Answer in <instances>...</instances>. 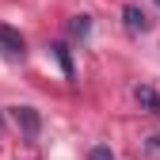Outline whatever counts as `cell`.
I'll return each instance as SVG.
<instances>
[{
    "label": "cell",
    "mask_w": 160,
    "mask_h": 160,
    "mask_svg": "<svg viewBox=\"0 0 160 160\" xmlns=\"http://www.w3.org/2000/svg\"><path fill=\"white\" fill-rule=\"evenodd\" d=\"M156 4H160V0H156Z\"/></svg>",
    "instance_id": "cell-9"
},
{
    "label": "cell",
    "mask_w": 160,
    "mask_h": 160,
    "mask_svg": "<svg viewBox=\"0 0 160 160\" xmlns=\"http://www.w3.org/2000/svg\"><path fill=\"white\" fill-rule=\"evenodd\" d=\"M69 34L72 38H88L92 34V15H72L69 19Z\"/></svg>",
    "instance_id": "cell-6"
},
{
    "label": "cell",
    "mask_w": 160,
    "mask_h": 160,
    "mask_svg": "<svg viewBox=\"0 0 160 160\" xmlns=\"http://www.w3.org/2000/svg\"><path fill=\"white\" fill-rule=\"evenodd\" d=\"M88 160H114V152H111L107 145H92V152H88Z\"/></svg>",
    "instance_id": "cell-7"
},
{
    "label": "cell",
    "mask_w": 160,
    "mask_h": 160,
    "mask_svg": "<svg viewBox=\"0 0 160 160\" xmlns=\"http://www.w3.org/2000/svg\"><path fill=\"white\" fill-rule=\"evenodd\" d=\"M133 99L141 103V111L160 114V92H156V88H149V84H137V88H133Z\"/></svg>",
    "instance_id": "cell-4"
},
{
    "label": "cell",
    "mask_w": 160,
    "mask_h": 160,
    "mask_svg": "<svg viewBox=\"0 0 160 160\" xmlns=\"http://www.w3.org/2000/svg\"><path fill=\"white\" fill-rule=\"evenodd\" d=\"M0 53H4L8 61H23V57H27L23 34H19L15 27H8V23H0Z\"/></svg>",
    "instance_id": "cell-1"
},
{
    "label": "cell",
    "mask_w": 160,
    "mask_h": 160,
    "mask_svg": "<svg viewBox=\"0 0 160 160\" xmlns=\"http://www.w3.org/2000/svg\"><path fill=\"white\" fill-rule=\"evenodd\" d=\"M50 50H53V57H57V65H61L65 80H72V53H69V46H65V42H53Z\"/></svg>",
    "instance_id": "cell-5"
},
{
    "label": "cell",
    "mask_w": 160,
    "mask_h": 160,
    "mask_svg": "<svg viewBox=\"0 0 160 160\" xmlns=\"http://www.w3.org/2000/svg\"><path fill=\"white\" fill-rule=\"evenodd\" d=\"M122 23H126L130 34H145V31L152 27V23H149V15L137 8V4H126V8H122Z\"/></svg>",
    "instance_id": "cell-3"
},
{
    "label": "cell",
    "mask_w": 160,
    "mask_h": 160,
    "mask_svg": "<svg viewBox=\"0 0 160 160\" xmlns=\"http://www.w3.org/2000/svg\"><path fill=\"white\" fill-rule=\"evenodd\" d=\"M12 118H15V126L23 130V137H27V141H34V137H38V130H42V114H38L34 107H12Z\"/></svg>",
    "instance_id": "cell-2"
},
{
    "label": "cell",
    "mask_w": 160,
    "mask_h": 160,
    "mask_svg": "<svg viewBox=\"0 0 160 160\" xmlns=\"http://www.w3.org/2000/svg\"><path fill=\"white\" fill-rule=\"evenodd\" d=\"M0 126H4V118H0Z\"/></svg>",
    "instance_id": "cell-8"
}]
</instances>
